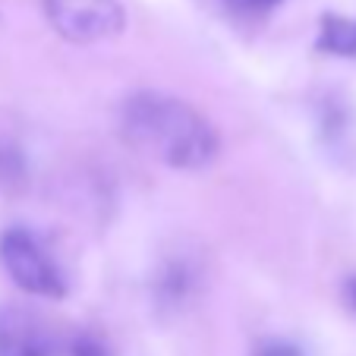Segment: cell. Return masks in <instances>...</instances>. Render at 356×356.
I'll return each mask as SVG.
<instances>
[{"mask_svg":"<svg viewBox=\"0 0 356 356\" xmlns=\"http://www.w3.org/2000/svg\"><path fill=\"white\" fill-rule=\"evenodd\" d=\"M120 129L129 145L168 168L199 170L218 155L215 127L193 104L164 92L129 95L120 111Z\"/></svg>","mask_w":356,"mask_h":356,"instance_id":"obj_1","label":"cell"},{"mask_svg":"<svg viewBox=\"0 0 356 356\" xmlns=\"http://www.w3.org/2000/svg\"><path fill=\"white\" fill-rule=\"evenodd\" d=\"M0 259L13 284L26 293L47 296V300H60L67 293V277L32 230L10 227L0 236Z\"/></svg>","mask_w":356,"mask_h":356,"instance_id":"obj_2","label":"cell"},{"mask_svg":"<svg viewBox=\"0 0 356 356\" xmlns=\"http://www.w3.org/2000/svg\"><path fill=\"white\" fill-rule=\"evenodd\" d=\"M47 22L73 44H95L123 32L120 0H41Z\"/></svg>","mask_w":356,"mask_h":356,"instance_id":"obj_3","label":"cell"},{"mask_svg":"<svg viewBox=\"0 0 356 356\" xmlns=\"http://www.w3.org/2000/svg\"><path fill=\"white\" fill-rule=\"evenodd\" d=\"M60 334L41 312L3 302L0 306V356H57Z\"/></svg>","mask_w":356,"mask_h":356,"instance_id":"obj_4","label":"cell"},{"mask_svg":"<svg viewBox=\"0 0 356 356\" xmlns=\"http://www.w3.org/2000/svg\"><path fill=\"white\" fill-rule=\"evenodd\" d=\"M202 284H205V271H202V259L193 252H170L161 259L152 281V293H155V306L161 312H180L199 296Z\"/></svg>","mask_w":356,"mask_h":356,"instance_id":"obj_5","label":"cell"},{"mask_svg":"<svg viewBox=\"0 0 356 356\" xmlns=\"http://www.w3.org/2000/svg\"><path fill=\"white\" fill-rule=\"evenodd\" d=\"M318 47H322L325 54L356 57V19H347V16H325L322 32H318Z\"/></svg>","mask_w":356,"mask_h":356,"instance_id":"obj_6","label":"cell"},{"mask_svg":"<svg viewBox=\"0 0 356 356\" xmlns=\"http://www.w3.org/2000/svg\"><path fill=\"white\" fill-rule=\"evenodd\" d=\"M70 356H111V353H108V343L101 341L98 334L86 331V334H79L70 343Z\"/></svg>","mask_w":356,"mask_h":356,"instance_id":"obj_7","label":"cell"},{"mask_svg":"<svg viewBox=\"0 0 356 356\" xmlns=\"http://www.w3.org/2000/svg\"><path fill=\"white\" fill-rule=\"evenodd\" d=\"M252 356H302V350L290 341H281V337H271V341H262Z\"/></svg>","mask_w":356,"mask_h":356,"instance_id":"obj_8","label":"cell"},{"mask_svg":"<svg viewBox=\"0 0 356 356\" xmlns=\"http://www.w3.org/2000/svg\"><path fill=\"white\" fill-rule=\"evenodd\" d=\"M341 300H343V306H347L350 312H356V271L343 281V287H341Z\"/></svg>","mask_w":356,"mask_h":356,"instance_id":"obj_9","label":"cell"},{"mask_svg":"<svg viewBox=\"0 0 356 356\" xmlns=\"http://www.w3.org/2000/svg\"><path fill=\"white\" fill-rule=\"evenodd\" d=\"M230 3L240 10H265V7H275L277 0H230Z\"/></svg>","mask_w":356,"mask_h":356,"instance_id":"obj_10","label":"cell"}]
</instances>
